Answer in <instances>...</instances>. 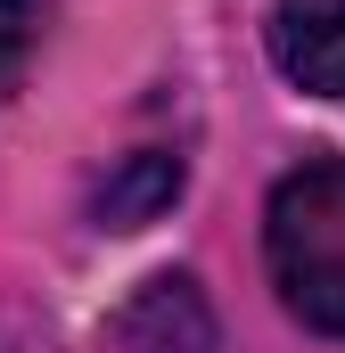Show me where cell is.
I'll return each instance as SVG.
<instances>
[{"label":"cell","mask_w":345,"mask_h":353,"mask_svg":"<svg viewBox=\"0 0 345 353\" xmlns=\"http://www.w3.org/2000/svg\"><path fill=\"white\" fill-rule=\"evenodd\" d=\"M107 337L115 353H214V304H206V288L189 279V271H157V279H140L124 304H115V321H107Z\"/></svg>","instance_id":"cell-2"},{"label":"cell","mask_w":345,"mask_h":353,"mask_svg":"<svg viewBox=\"0 0 345 353\" xmlns=\"http://www.w3.org/2000/svg\"><path fill=\"white\" fill-rule=\"evenodd\" d=\"M271 66L313 99H345V0H279Z\"/></svg>","instance_id":"cell-3"},{"label":"cell","mask_w":345,"mask_h":353,"mask_svg":"<svg viewBox=\"0 0 345 353\" xmlns=\"http://www.w3.org/2000/svg\"><path fill=\"white\" fill-rule=\"evenodd\" d=\"M181 181H189V173H181V157L140 148V157H124L115 173L90 189V214H99V230H148L172 197H181Z\"/></svg>","instance_id":"cell-4"},{"label":"cell","mask_w":345,"mask_h":353,"mask_svg":"<svg viewBox=\"0 0 345 353\" xmlns=\"http://www.w3.org/2000/svg\"><path fill=\"white\" fill-rule=\"evenodd\" d=\"M263 263H271L279 304L304 329L345 337V157H313L271 189Z\"/></svg>","instance_id":"cell-1"},{"label":"cell","mask_w":345,"mask_h":353,"mask_svg":"<svg viewBox=\"0 0 345 353\" xmlns=\"http://www.w3.org/2000/svg\"><path fill=\"white\" fill-rule=\"evenodd\" d=\"M33 0H0V107H8V90L25 83V58H33Z\"/></svg>","instance_id":"cell-5"}]
</instances>
